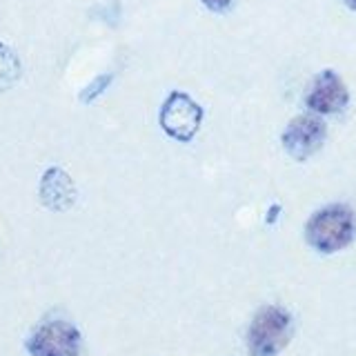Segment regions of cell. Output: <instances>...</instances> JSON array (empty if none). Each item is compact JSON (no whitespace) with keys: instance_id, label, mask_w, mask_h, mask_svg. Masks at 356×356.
Masks as SVG:
<instances>
[{"instance_id":"cell-1","label":"cell","mask_w":356,"mask_h":356,"mask_svg":"<svg viewBox=\"0 0 356 356\" xmlns=\"http://www.w3.org/2000/svg\"><path fill=\"white\" fill-rule=\"evenodd\" d=\"M356 220L350 207L345 205H330L316 211L307 222V241L312 248L323 254H332L343 250L354 238Z\"/></svg>"},{"instance_id":"cell-2","label":"cell","mask_w":356,"mask_h":356,"mask_svg":"<svg viewBox=\"0 0 356 356\" xmlns=\"http://www.w3.org/2000/svg\"><path fill=\"white\" fill-rule=\"evenodd\" d=\"M289 337H292L289 314L283 307L267 305L254 316L250 325V352L254 356H276L289 343Z\"/></svg>"},{"instance_id":"cell-3","label":"cell","mask_w":356,"mask_h":356,"mask_svg":"<svg viewBox=\"0 0 356 356\" xmlns=\"http://www.w3.org/2000/svg\"><path fill=\"white\" fill-rule=\"evenodd\" d=\"M203 122V107L183 92H172L161 107V127L167 136L189 143Z\"/></svg>"},{"instance_id":"cell-4","label":"cell","mask_w":356,"mask_h":356,"mask_svg":"<svg viewBox=\"0 0 356 356\" xmlns=\"http://www.w3.org/2000/svg\"><path fill=\"white\" fill-rule=\"evenodd\" d=\"M31 356H81V332L67 321H49L27 341Z\"/></svg>"},{"instance_id":"cell-5","label":"cell","mask_w":356,"mask_h":356,"mask_svg":"<svg viewBox=\"0 0 356 356\" xmlns=\"http://www.w3.org/2000/svg\"><path fill=\"white\" fill-rule=\"evenodd\" d=\"M325 122L316 116H298L283 131V147L296 161H305L321 149L325 140Z\"/></svg>"},{"instance_id":"cell-6","label":"cell","mask_w":356,"mask_h":356,"mask_svg":"<svg viewBox=\"0 0 356 356\" xmlns=\"http://www.w3.org/2000/svg\"><path fill=\"white\" fill-rule=\"evenodd\" d=\"M350 100V92L334 72H323L314 78L307 92V107L316 114H337Z\"/></svg>"},{"instance_id":"cell-7","label":"cell","mask_w":356,"mask_h":356,"mask_svg":"<svg viewBox=\"0 0 356 356\" xmlns=\"http://www.w3.org/2000/svg\"><path fill=\"white\" fill-rule=\"evenodd\" d=\"M40 198L44 205L56 211L72 207L76 198V187L70 174H65L60 167H51V170L44 172L40 181Z\"/></svg>"},{"instance_id":"cell-8","label":"cell","mask_w":356,"mask_h":356,"mask_svg":"<svg viewBox=\"0 0 356 356\" xmlns=\"http://www.w3.org/2000/svg\"><path fill=\"white\" fill-rule=\"evenodd\" d=\"M18 74H20V63L16 58V54L9 47H5V44H0V89L14 85Z\"/></svg>"},{"instance_id":"cell-9","label":"cell","mask_w":356,"mask_h":356,"mask_svg":"<svg viewBox=\"0 0 356 356\" xmlns=\"http://www.w3.org/2000/svg\"><path fill=\"white\" fill-rule=\"evenodd\" d=\"M207 9L211 11H222V9H227L232 5V0H200Z\"/></svg>"},{"instance_id":"cell-10","label":"cell","mask_w":356,"mask_h":356,"mask_svg":"<svg viewBox=\"0 0 356 356\" xmlns=\"http://www.w3.org/2000/svg\"><path fill=\"white\" fill-rule=\"evenodd\" d=\"M345 3H348V7H350V9H354V11H356V0H345Z\"/></svg>"}]
</instances>
